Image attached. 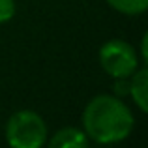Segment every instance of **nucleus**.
<instances>
[{"mask_svg":"<svg viewBox=\"0 0 148 148\" xmlns=\"http://www.w3.org/2000/svg\"><path fill=\"white\" fill-rule=\"evenodd\" d=\"M127 90H130V77H126V79H112V92L111 94L126 99Z\"/></svg>","mask_w":148,"mask_h":148,"instance_id":"8","label":"nucleus"},{"mask_svg":"<svg viewBox=\"0 0 148 148\" xmlns=\"http://www.w3.org/2000/svg\"><path fill=\"white\" fill-rule=\"evenodd\" d=\"M49 148H84L90 145L83 127L77 126H64L49 135L47 139Z\"/></svg>","mask_w":148,"mask_h":148,"instance_id":"5","label":"nucleus"},{"mask_svg":"<svg viewBox=\"0 0 148 148\" xmlns=\"http://www.w3.org/2000/svg\"><path fill=\"white\" fill-rule=\"evenodd\" d=\"M4 139L11 148H41L49 139L47 122L32 109L15 111L4 126Z\"/></svg>","mask_w":148,"mask_h":148,"instance_id":"2","label":"nucleus"},{"mask_svg":"<svg viewBox=\"0 0 148 148\" xmlns=\"http://www.w3.org/2000/svg\"><path fill=\"white\" fill-rule=\"evenodd\" d=\"M105 2L111 10L126 17H139L148 10V0H105Z\"/></svg>","mask_w":148,"mask_h":148,"instance_id":"6","label":"nucleus"},{"mask_svg":"<svg viewBox=\"0 0 148 148\" xmlns=\"http://www.w3.org/2000/svg\"><path fill=\"white\" fill-rule=\"evenodd\" d=\"M17 13V4L15 0H0V25H6Z\"/></svg>","mask_w":148,"mask_h":148,"instance_id":"7","label":"nucleus"},{"mask_svg":"<svg viewBox=\"0 0 148 148\" xmlns=\"http://www.w3.org/2000/svg\"><path fill=\"white\" fill-rule=\"evenodd\" d=\"M127 98H131L133 105L143 114L148 112V68H146V64H141L130 75Z\"/></svg>","mask_w":148,"mask_h":148,"instance_id":"4","label":"nucleus"},{"mask_svg":"<svg viewBox=\"0 0 148 148\" xmlns=\"http://www.w3.org/2000/svg\"><path fill=\"white\" fill-rule=\"evenodd\" d=\"M81 127L88 141L96 145H118L135 130L131 107L114 94L90 98L81 112Z\"/></svg>","mask_w":148,"mask_h":148,"instance_id":"1","label":"nucleus"},{"mask_svg":"<svg viewBox=\"0 0 148 148\" xmlns=\"http://www.w3.org/2000/svg\"><path fill=\"white\" fill-rule=\"evenodd\" d=\"M146 45H148V34L145 32V34H143V38H141V51H137V53H139V58H141L143 64H146V60H148V51H146Z\"/></svg>","mask_w":148,"mask_h":148,"instance_id":"9","label":"nucleus"},{"mask_svg":"<svg viewBox=\"0 0 148 148\" xmlns=\"http://www.w3.org/2000/svg\"><path fill=\"white\" fill-rule=\"evenodd\" d=\"M98 62L111 79H126L143 64L137 49L122 38H111L103 41L98 51Z\"/></svg>","mask_w":148,"mask_h":148,"instance_id":"3","label":"nucleus"}]
</instances>
